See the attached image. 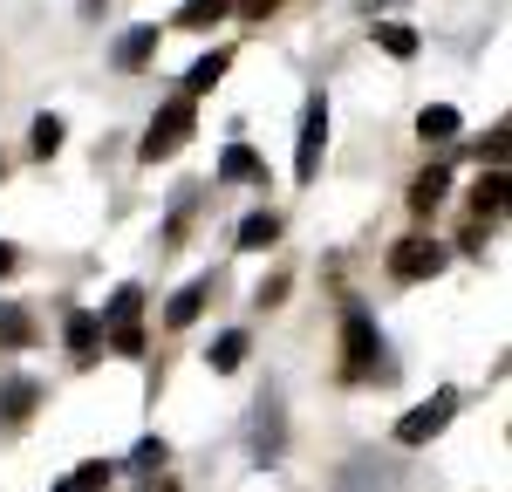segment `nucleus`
Returning a JSON list of instances; mask_svg holds the SVG:
<instances>
[{
  "instance_id": "nucleus-1",
  "label": "nucleus",
  "mask_w": 512,
  "mask_h": 492,
  "mask_svg": "<svg viewBox=\"0 0 512 492\" xmlns=\"http://www.w3.org/2000/svg\"><path fill=\"white\" fill-rule=\"evenodd\" d=\"M192 130H198V110H192V96H171V103H164L158 117H151V137L137 144V158H144V164H158V158H178Z\"/></svg>"
},
{
  "instance_id": "nucleus-2",
  "label": "nucleus",
  "mask_w": 512,
  "mask_h": 492,
  "mask_svg": "<svg viewBox=\"0 0 512 492\" xmlns=\"http://www.w3.org/2000/svg\"><path fill=\"white\" fill-rule=\"evenodd\" d=\"M444 260H451V253H444L437 240H396V246H390V274H396L403 287L437 281V274H444Z\"/></svg>"
},
{
  "instance_id": "nucleus-3",
  "label": "nucleus",
  "mask_w": 512,
  "mask_h": 492,
  "mask_svg": "<svg viewBox=\"0 0 512 492\" xmlns=\"http://www.w3.org/2000/svg\"><path fill=\"white\" fill-rule=\"evenodd\" d=\"M321 151H328V103L308 96V110H301V144H294V178H301V185H315Z\"/></svg>"
},
{
  "instance_id": "nucleus-4",
  "label": "nucleus",
  "mask_w": 512,
  "mask_h": 492,
  "mask_svg": "<svg viewBox=\"0 0 512 492\" xmlns=\"http://www.w3.org/2000/svg\"><path fill=\"white\" fill-rule=\"evenodd\" d=\"M376 356H383L376 322H369L362 308H349V315H342V369H349V376H369V369H376Z\"/></svg>"
},
{
  "instance_id": "nucleus-5",
  "label": "nucleus",
  "mask_w": 512,
  "mask_h": 492,
  "mask_svg": "<svg viewBox=\"0 0 512 492\" xmlns=\"http://www.w3.org/2000/svg\"><path fill=\"white\" fill-rule=\"evenodd\" d=\"M451 410H458V390H431V404H417L410 410V417H403V424H396V445H431L437 431H444V424H451Z\"/></svg>"
},
{
  "instance_id": "nucleus-6",
  "label": "nucleus",
  "mask_w": 512,
  "mask_h": 492,
  "mask_svg": "<svg viewBox=\"0 0 512 492\" xmlns=\"http://www.w3.org/2000/svg\"><path fill=\"white\" fill-rule=\"evenodd\" d=\"M35 404H41V383H35V376H14V383L0 390V417H7V424H28Z\"/></svg>"
},
{
  "instance_id": "nucleus-7",
  "label": "nucleus",
  "mask_w": 512,
  "mask_h": 492,
  "mask_svg": "<svg viewBox=\"0 0 512 492\" xmlns=\"http://www.w3.org/2000/svg\"><path fill=\"white\" fill-rule=\"evenodd\" d=\"M226 69H233V48H212V55H198L192 69H185V96H205V89L226 76Z\"/></svg>"
},
{
  "instance_id": "nucleus-8",
  "label": "nucleus",
  "mask_w": 512,
  "mask_h": 492,
  "mask_svg": "<svg viewBox=\"0 0 512 492\" xmlns=\"http://www.w3.org/2000/svg\"><path fill=\"white\" fill-rule=\"evenodd\" d=\"M219 178H233V185H267V164L253 158V144H233V151L219 158Z\"/></svg>"
},
{
  "instance_id": "nucleus-9",
  "label": "nucleus",
  "mask_w": 512,
  "mask_h": 492,
  "mask_svg": "<svg viewBox=\"0 0 512 492\" xmlns=\"http://www.w3.org/2000/svg\"><path fill=\"white\" fill-rule=\"evenodd\" d=\"M212 301V281H192V287H178L171 294V308H164V322L171 328H185V322H198V308Z\"/></svg>"
},
{
  "instance_id": "nucleus-10",
  "label": "nucleus",
  "mask_w": 512,
  "mask_h": 492,
  "mask_svg": "<svg viewBox=\"0 0 512 492\" xmlns=\"http://www.w3.org/2000/svg\"><path fill=\"white\" fill-rule=\"evenodd\" d=\"M444 192H451V171H444V164H431V171L410 185V212H437V205H444Z\"/></svg>"
},
{
  "instance_id": "nucleus-11",
  "label": "nucleus",
  "mask_w": 512,
  "mask_h": 492,
  "mask_svg": "<svg viewBox=\"0 0 512 492\" xmlns=\"http://www.w3.org/2000/svg\"><path fill=\"white\" fill-rule=\"evenodd\" d=\"M233 7H239V0H185L171 28H219V21H226Z\"/></svg>"
},
{
  "instance_id": "nucleus-12",
  "label": "nucleus",
  "mask_w": 512,
  "mask_h": 492,
  "mask_svg": "<svg viewBox=\"0 0 512 492\" xmlns=\"http://www.w3.org/2000/svg\"><path fill=\"white\" fill-rule=\"evenodd\" d=\"M458 110H451V103H431V110H424V117H417V137H424V144H451V137H458Z\"/></svg>"
},
{
  "instance_id": "nucleus-13",
  "label": "nucleus",
  "mask_w": 512,
  "mask_h": 492,
  "mask_svg": "<svg viewBox=\"0 0 512 492\" xmlns=\"http://www.w3.org/2000/svg\"><path fill=\"white\" fill-rule=\"evenodd\" d=\"M274 240H280V219H274V212H246V219H239V246H246V253H267Z\"/></svg>"
},
{
  "instance_id": "nucleus-14",
  "label": "nucleus",
  "mask_w": 512,
  "mask_h": 492,
  "mask_svg": "<svg viewBox=\"0 0 512 492\" xmlns=\"http://www.w3.org/2000/svg\"><path fill=\"white\" fill-rule=\"evenodd\" d=\"M472 212L478 219H499V212H506V171H485L472 185Z\"/></svg>"
},
{
  "instance_id": "nucleus-15",
  "label": "nucleus",
  "mask_w": 512,
  "mask_h": 492,
  "mask_svg": "<svg viewBox=\"0 0 512 492\" xmlns=\"http://www.w3.org/2000/svg\"><path fill=\"white\" fill-rule=\"evenodd\" d=\"M151 55H158V28H130L117 41V69H144Z\"/></svg>"
},
{
  "instance_id": "nucleus-16",
  "label": "nucleus",
  "mask_w": 512,
  "mask_h": 492,
  "mask_svg": "<svg viewBox=\"0 0 512 492\" xmlns=\"http://www.w3.org/2000/svg\"><path fill=\"white\" fill-rule=\"evenodd\" d=\"M96 342H103V322L96 315H69V356L76 363H96Z\"/></svg>"
},
{
  "instance_id": "nucleus-17",
  "label": "nucleus",
  "mask_w": 512,
  "mask_h": 492,
  "mask_svg": "<svg viewBox=\"0 0 512 492\" xmlns=\"http://www.w3.org/2000/svg\"><path fill=\"white\" fill-rule=\"evenodd\" d=\"M376 48L396 55V62H410V55H417V28H403V21H376Z\"/></svg>"
},
{
  "instance_id": "nucleus-18",
  "label": "nucleus",
  "mask_w": 512,
  "mask_h": 492,
  "mask_svg": "<svg viewBox=\"0 0 512 492\" xmlns=\"http://www.w3.org/2000/svg\"><path fill=\"white\" fill-rule=\"evenodd\" d=\"M205 363L219 369V376H233V369L246 363V335H239V328H226V335L212 342V356H205Z\"/></svg>"
},
{
  "instance_id": "nucleus-19",
  "label": "nucleus",
  "mask_w": 512,
  "mask_h": 492,
  "mask_svg": "<svg viewBox=\"0 0 512 492\" xmlns=\"http://www.w3.org/2000/svg\"><path fill=\"white\" fill-rule=\"evenodd\" d=\"M137 308H144V287H117V301H110L103 328H130V322H137Z\"/></svg>"
},
{
  "instance_id": "nucleus-20",
  "label": "nucleus",
  "mask_w": 512,
  "mask_h": 492,
  "mask_svg": "<svg viewBox=\"0 0 512 492\" xmlns=\"http://www.w3.org/2000/svg\"><path fill=\"white\" fill-rule=\"evenodd\" d=\"M28 137H35V158H55L69 130H62V117H35V130H28Z\"/></svg>"
},
{
  "instance_id": "nucleus-21",
  "label": "nucleus",
  "mask_w": 512,
  "mask_h": 492,
  "mask_svg": "<svg viewBox=\"0 0 512 492\" xmlns=\"http://www.w3.org/2000/svg\"><path fill=\"white\" fill-rule=\"evenodd\" d=\"M69 486H76V492H103V486H110V465H76Z\"/></svg>"
},
{
  "instance_id": "nucleus-22",
  "label": "nucleus",
  "mask_w": 512,
  "mask_h": 492,
  "mask_svg": "<svg viewBox=\"0 0 512 492\" xmlns=\"http://www.w3.org/2000/svg\"><path fill=\"white\" fill-rule=\"evenodd\" d=\"M130 465H137V472H158V465H164V438H144V445H137V458H130Z\"/></svg>"
},
{
  "instance_id": "nucleus-23",
  "label": "nucleus",
  "mask_w": 512,
  "mask_h": 492,
  "mask_svg": "<svg viewBox=\"0 0 512 492\" xmlns=\"http://www.w3.org/2000/svg\"><path fill=\"white\" fill-rule=\"evenodd\" d=\"M110 342H117V356H144V335H137V322H130V328H110Z\"/></svg>"
},
{
  "instance_id": "nucleus-24",
  "label": "nucleus",
  "mask_w": 512,
  "mask_h": 492,
  "mask_svg": "<svg viewBox=\"0 0 512 492\" xmlns=\"http://www.w3.org/2000/svg\"><path fill=\"white\" fill-rule=\"evenodd\" d=\"M0 335H7V342H28V335H35V328L21 322V315H14V308H0Z\"/></svg>"
},
{
  "instance_id": "nucleus-25",
  "label": "nucleus",
  "mask_w": 512,
  "mask_h": 492,
  "mask_svg": "<svg viewBox=\"0 0 512 492\" xmlns=\"http://www.w3.org/2000/svg\"><path fill=\"white\" fill-rule=\"evenodd\" d=\"M274 7H287V0H239V14H246V21H267Z\"/></svg>"
},
{
  "instance_id": "nucleus-26",
  "label": "nucleus",
  "mask_w": 512,
  "mask_h": 492,
  "mask_svg": "<svg viewBox=\"0 0 512 492\" xmlns=\"http://www.w3.org/2000/svg\"><path fill=\"white\" fill-rule=\"evenodd\" d=\"M7 274H14V246L0 240V281H7Z\"/></svg>"
},
{
  "instance_id": "nucleus-27",
  "label": "nucleus",
  "mask_w": 512,
  "mask_h": 492,
  "mask_svg": "<svg viewBox=\"0 0 512 492\" xmlns=\"http://www.w3.org/2000/svg\"><path fill=\"white\" fill-rule=\"evenodd\" d=\"M55 492H76V486H55Z\"/></svg>"
},
{
  "instance_id": "nucleus-28",
  "label": "nucleus",
  "mask_w": 512,
  "mask_h": 492,
  "mask_svg": "<svg viewBox=\"0 0 512 492\" xmlns=\"http://www.w3.org/2000/svg\"><path fill=\"white\" fill-rule=\"evenodd\" d=\"M89 7H103V0H89Z\"/></svg>"
}]
</instances>
